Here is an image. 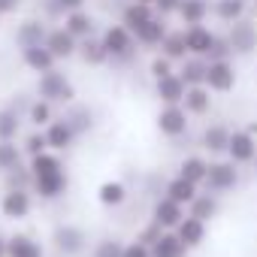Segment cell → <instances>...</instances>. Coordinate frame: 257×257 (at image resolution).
I'll list each match as a JSON object with an SVG mask.
<instances>
[{
	"instance_id": "7bdbcfd3",
	"label": "cell",
	"mask_w": 257,
	"mask_h": 257,
	"mask_svg": "<svg viewBox=\"0 0 257 257\" xmlns=\"http://www.w3.org/2000/svg\"><path fill=\"white\" fill-rule=\"evenodd\" d=\"M7 176V188H31V170L25 167V164H19L16 170H10V173H4Z\"/></svg>"
},
{
	"instance_id": "f907efd6",
	"label": "cell",
	"mask_w": 257,
	"mask_h": 257,
	"mask_svg": "<svg viewBox=\"0 0 257 257\" xmlns=\"http://www.w3.org/2000/svg\"><path fill=\"white\" fill-rule=\"evenodd\" d=\"M134 4H146V7H155V0H134Z\"/></svg>"
},
{
	"instance_id": "4dcf8cb0",
	"label": "cell",
	"mask_w": 257,
	"mask_h": 257,
	"mask_svg": "<svg viewBox=\"0 0 257 257\" xmlns=\"http://www.w3.org/2000/svg\"><path fill=\"white\" fill-rule=\"evenodd\" d=\"M248 13V0H215L212 4V16L224 25H233L239 19H245Z\"/></svg>"
},
{
	"instance_id": "836d02e7",
	"label": "cell",
	"mask_w": 257,
	"mask_h": 257,
	"mask_svg": "<svg viewBox=\"0 0 257 257\" xmlns=\"http://www.w3.org/2000/svg\"><path fill=\"white\" fill-rule=\"evenodd\" d=\"M161 55L170 58L173 64H182L188 58V46H185V31H170L161 43Z\"/></svg>"
},
{
	"instance_id": "d4e9b609",
	"label": "cell",
	"mask_w": 257,
	"mask_h": 257,
	"mask_svg": "<svg viewBox=\"0 0 257 257\" xmlns=\"http://www.w3.org/2000/svg\"><path fill=\"white\" fill-rule=\"evenodd\" d=\"M212 91L206 88V85H197V88H188L185 91V112L188 115H209L212 112Z\"/></svg>"
},
{
	"instance_id": "5b68a950",
	"label": "cell",
	"mask_w": 257,
	"mask_h": 257,
	"mask_svg": "<svg viewBox=\"0 0 257 257\" xmlns=\"http://www.w3.org/2000/svg\"><path fill=\"white\" fill-rule=\"evenodd\" d=\"M52 245H55V251L61 257H79L88 248V236L76 224H58L55 233H52Z\"/></svg>"
},
{
	"instance_id": "603a6c76",
	"label": "cell",
	"mask_w": 257,
	"mask_h": 257,
	"mask_svg": "<svg viewBox=\"0 0 257 257\" xmlns=\"http://www.w3.org/2000/svg\"><path fill=\"white\" fill-rule=\"evenodd\" d=\"M7 257H46L43 245L28 233H13L7 239Z\"/></svg>"
},
{
	"instance_id": "db71d44e",
	"label": "cell",
	"mask_w": 257,
	"mask_h": 257,
	"mask_svg": "<svg viewBox=\"0 0 257 257\" xmlns=\"http://www.w3.org/2000/svg\"><path fill=\"white\" fill-rule=\"evenodd\" d=\"M0 19H4V16H0Z\"/></svg>"
},
{
	"instance_id": "484cf974",
	"label": "cell",
	"mask_w": 257,
	"mask_h": 257,
	"mask_svg": "<svg viewBox=\"0 0 257 257\" xmlns=\"http://www.w3.org/2000/svg\"><path fill=\"white\" fill-rule=\"evenodd\" d=\"M188 245L176 236V230H164L161 239L152 245V257H188Z\"/></svg>"
},
{
	"instance_id": "7a4b0ae2",
	"label": "cell",
	"mask_w": 257,
	"mask_h": 257,
	"mask_svg": "<svg viewBox=\"0 0 257 257\" xmlns=\"http://www.w3.org/2000/svg\"><path fill=\"white\" fill-rule=\"evenodd\" d=\"M37 97L52 106H70V103H76V85L70 82L67 73H61L55 67L37 79Z\"/></svg>"
},
{
	"instance_id": "f35d334b",
	"label": "cell",
	"mask_w": 257,
	"mask_h": 257,
	"mask_svg": "<svg viewBox=\"0 0 257 257\" xmlns=\"http://www.w3.org/2000/svg\"><path fill=\"white\" fill-rule=\"evenodd\" d=\"M25 152L22 146H16V140H7V143H0V173H10L22 164Z\"/></svg>"
},
{
	"instance_id": "ab89813d",
	"label": "cell",
	"mask_w": 257,
	"mask_h": 257,
	"mask_svg": "<svg viewBox=\"0 0 257 257\" xmlns=\"http://www.w3.org/2000/svg\"><path fill=\"white\" fill-rule=\"evenodd\" d=\"M22 152H25V158L31 161V158H37V155H46L49 152V140H46V134L43 131H34L25 137V143H22Z\"/></svg>"
},
{
	"instance_id": "44dd1931",
	"label": "cell",
	"mask_w": 257,
	"mask_h": 257,
	"mask_svg": "<svg viewBox=\"0 0 257 257\" xmlns=\"http://www.w3.org/2000/svg\"><path fill=\"white\" fill-rule=\"evenodd\" d=\"M64 28H67L76 40H85V37H94V34H97V19H94L88 10H76V13H67V16H64Z\"/></svg>"
},
{
	"instance_id": "681fc988",
	"label": "cell",
	"mask_w": 257,
	"mask_h": 257,
	"mask_svg": "<svg viewBox=\"0 0 257 257\" xmlns=\"http://www.w3.org/2000/svg\"><path fill=\"white\" fill-rule=\"evenodd\" d=\"M7 239H10V236L0 233V257H7Z\"/></svg>"
},
{
	"instance_id": "ffe728a7",
	"label": "cell",
	"mask_w": 257,
	"mask_h": 257,
	"mask_svg": "<svg viewBox=\"0 0 257 257\" xmlns=\"http://www.w3.org/2000/svg\"><path fill=\"white\" fill-rule=\"evenodd\" d=\"M127 197H131V191H127V185L118 182V179H106V182L97 188V203L106 206V209H118V206H124Z\"/></svg>"
},
{
	"instance_id": "e0dca14e",
	"label": "cell",
	"mask_w": 257,
	"mask_h": 257,
	"mask_svg": "<svg viewBox=\"0 0 257 257\" xmlns=\"http://www.w3.org/2000/svg\"><path fill=\"white\" fill-rule=\"evenodd\" d=\"M230 127L227 124H209L206 131H203V137H200V146L209 152V155H215V158H221V155H227V146H230Z\"/></svg>"
},
{
	"instance_id": "8992f818",
	"label": "cell",
	"mask_w": 257,
	"mask_h": 257,
	"mask_svg": "<svg viewBox=\"0 0 257 257\" xmlns=\"http://www.w3.org/2000/svg\"><path fill=\"white\" fill-rule=\"evenodd\" d=\"M155 124L161 137L167 140H179L188 134V124H191V115L185 112V106H161V112L155 115Z\"/></svg>"
},
{
	"instance_id": "d6a6232c",
	"label": "cell",
	"mask_w": 257,
	"mask_h": 257,
	"mask_svg": "<svg viewBox=\"0 0 257 257\" xmlns=\"http://www.w3.org/2000/svg\"><path fill=\"white\" fill-rule=\"evenodd\" d=\"M25 118L37 127V131H46V127H49L58 115H55V106H52V103H46V100L34 97V100H31V106H28V112H25Z\"/></svg>"
},
{
	"instance_id": "30bf717a",
	"label": "cell",
	"mask_w": 257,
	"mask_h": 257,
	"mask_svg": "<svg viewBox=\"0 0 257 257\" xmlns=\"http://www.w3.org/2000/svg\"><path fill=\"white\" fill-rule=\"evenodd\" d=\"M254 158H257V137L251 131H233L227 146V161H233L236 167H245V164H254Z\"/></svg>"
},
{
	"instance_id": "7c38bea8",
	"label": "cell",
	"mask_w": 257,
	"mask_h": 257,
	"mask_svg": "<svg viewBox=\"0 0 257 257\" xmlns=\"http://www.w3.org/2000/svg\"><path fill=\"white\" fill-rule=\"evenodd\" d=\"M43 134H46V140H49V152H58V155H61V152H70V149L76 146V140H79V134L73 131V124H70L64 115L55 118Z\"/></svg>"
},
{
	"instance_id": "d590c367",
	"label": "cell",
	"mask_w": 257,
	"mask_h": 257,
	"mask_svg": "<svg viewBox=\"0 0 257 257\" xmlns=\"http://www.w3.org/2000/svg\"><path fill=\"white\" fill-rule=\"evenodd\" d=\"M218 209H221V206H218V197H212V194L200 191V194H197V200L188 206V215H191V218H200V221H206V224H209V221L218 215Z\"/></svg>"
},
{
	"instance_id": "4fadbf2b",
	"label": "cell",
	"mask_w": 257,
	"mask_h": 257,
	"mask_svg": "<svg viewBox=\"0 0 257 257\" xmlns=\"http://www.w3.org/2000/svg\"><path fill=\"white\" fill-rule=\"evenodd\" d=\"M46 49L58 58V61H67V58H73L76 52H79V40L61 25V28H49V34H46Z\"/></svg>"
},
{
	"instance_id": "bcb514c9",
	"label": "cell",
	"mask_w": 257,
	"mask_h": 257,
	"mask_svg": "<svg viewBox=\"0 0 257 257\" xmlns=\"http://www.w3.org/2000/svg\"><path fill=\"white\" fill-rule=\"evenodd\" d=\"M121 257H152V248L143 245L140 239H134V242H124V254Z\"/></svg>"
},
{
	"instance_id": "60d3db41",
	"label": "cell",
	"mask_w": 257,
	"mask_h": 257,
	"mask_svg": "<svg viewBox=\"0 0 257 257\" xmlns=\"http://www.w3.org/2000/svg\"><path fill=\"white\" fill-rule=\"evenodd\" d=\"M121 254H124V242H121V239H112V236L100 239V242L91 248V257H121Z\"/></svg>"
},
{
	"instance_id": "9c48e42d",
	"label": "cell",
	"mask_w": 257,
	"mask_h": 257,
	"mask_svg": "<svg viewBox=\"0 0 257 257\" xmlns=\"http://www.w3.org/2000/svg\"><path fill=\"white\" fill-rule=\"evenodd\" d=\"M31 209H34V191L31 188H7V194L0 197V212L10 221L28 218Z\"/></svg>"
},
{
	"instance_id": "816d5d0a",
	"label": "cell",
	"mask_w": 257,
	"mask_h": 257,
	"mask_svg": "<svg viewBox=\"0 0 257 257\" xmlns=\"http://www.w3.org/2000/svg\"><path fill=\"white\" fill-rule=\"evenodd\" d=\"M254 173H257V158H254Z\"/></svg>"
},
{
	"instance_id": "cb8c5ba5",
	"label": "cell",
	"mask_w": 257,
	"mask_h": 257,
	"mask_svg": "<svg viewBox=\"0 0 257 257\" xmlns=\"http://www.w3.org/2000/svg\"><path fill=\"white\" fill-rule=\"evenodd\" d=\"M197 194H200V185H194V182H188V179H182V176L170 179V182H167V188H164V197L176 200V203H179V206H185V209L197 200Z\"/></svg>"
},
{
	"instance_id": "f1b7e54d",
	"label": "cell",
	"mask_w": 257,
	"mask_h": 257,
	"mask_svg": "<svg viewBox=\"0 0 257 257\" xmlns=\"http://www.w3.org/2000/svg\"><path fill=\"white\" fill-rule=\"evenodd\" d=\"M176 73L182 76V82H185L188 88L206 85V58H194V55H188V58L179 64V70H176Z\"/></svg>"
},
{
	"instance_id": "f546056e",
	"label": "cell",
	"mask_w": 257,
	"mask_h": 257,
	"mask_svg": "<svg viewBox=\"0 0 257 257\" xmlns=\"http://www.w3.org/2000/svg\"><path fill=\"white\" fill-rule=\"evenodd\" d=\"M206 173H209V161H206L203 155H188V158H182V164H179V173H176V176H182V179H188V182H194V185H200V188H203Z\"/></svg>"
},
{
	"instance_id": "d6986e66",
	"label": "cell",
	"mask_w": 257,
	"mask_h": 257,
	"mask_svg": "<svg viewBox=\"0 0 257 257\" xmlns=\"http://www.w3.org/2000/svg\"><path fill=\"white\" fill-rule=\"evenodd\" d=\"M22 61H25V67H28L31 73H37V76H43V73H49V70H55V67H58V58H55L46 46L22 49Z\"/></svg>"
},
{
	"instance_id": "6da1fadb",
	"label": "cell",
	"mask_w": 257,
	"mask_h": 257,
	"mask_svg": "<svg viewBox=\"0 0 257 257\" xmlns=\"http://www.w3.org/2000/svg\"><path fill=\"white\" fill-rule=\"evenodd\" d=\"M28 170H31V191L40 197V200H61L67 191H70V176H67V167L61 161L58 152H46V155H37L28 161Z\"/></svg>"
},
{
	"instance_id": "ac0fdd59",
	"label": "cell",
	"mask_w": 257,
	"mask_h": 257,
	"mask_svg": "<svg viewBox=\"0 0 257 257\" xmlns=\"http://www.w3.org/2000/svg\"><path fill=\"white\" fill-rule=\"evenodd\" d=\"M167 34H170V25H167L161 16H155V19H149L134 37H137V46H143V49H161V43H164Z\"/></svg>"
},
{
	"instance_id": "277c9868",
	"label": "cell",
	"mask_w": 257,
	"mask_h": 257,
	"mask_svg": "<svg viewBox=\"0 0 257 257\" xmlns=\"http://www.w3.org/2000/svg\"><path fill=\"white\" fill-rule=\"evenodd\" d=\"M239 185V167L233 161H209V173L203 182V191L212 197H224L230 191H236Z\"/></svg>"
},
{
	"instance_id": "9a60e30c",
	"label": "cell",
	"mask_w": 257,
	"mask_h": 257,
	"mask_svg": "<svg viewBox=\"0 0 257 257\" xmlns=\"http://www.w3.org/2000/svg\"><path fill=\"white\" fill-rule=\"evenodd\" d=\"M185 91H188V85L182 82L179 73L155 82V97L161 100V106H182L185 103Z\"/></svg>"
},
{
	"instance_id": "7402d4cb",
	"label": "cell",
	"mask_w": 257,
	"mask_h": 257,
	"mask_svg": "<svg viewBox=\"0 0 257 257\" xmlns=\"http://www.w3.org/2000/svg\"><path fill=\"white\" fill-rule=\"evenodd\" d=\"M206 233H209V224L200 221V218H191V215H185V221L176 227V236H179L188 248H200V245L206 242Z\"/></svg>"
},
{
	"instance_id": "2e32d148",
	"label": "cell",
	"mask_w": 257,
	"mask_h": 257,
	"mask_svg": "<svg viewBox=\"0 0 257 257\" xmlns=\"http://www.w3.org/2000/svg\"><path fill=\"white\" fill-rule=\"evenodd\" d=\"M46 34L49 25L43 19H25L16 31V46L19 49H31V46H46Z\"/></svg>"
},
{
	"instance_id": "5bb4252c",
	"label": "cell",
	"mask_w": 257,
	"mask_h": 257,
	"mask_svg": "<svg viewBox=\"0 0 257 257\" xmlns=\"http://www.w3.org/2000/svg\"><path fill=\"white\" fill-rule=\"evenodd\" d=\"M218 34L206 25H194V28H185V46H188V55L194 58H209V49L215 46Z\"/></svg>"
},
{
	"instance_id": "83f0119b",
	"label": "cell",
	"mask_w": 257,
	"mask_h": 257,
	"mask_svg": "<svg viewBox=\"0 0 257 257\" xmlns=\"http://www.w3.org/2000/svg\"><path fill=\"white\" fill-rule=\"evenodd\" d=\"M185 28H194V25H206L209 19V0H182L179 4V13Z\"/></svg>"
},
{
	"instance_id": "8fae6325",
	"label": "cell",
	"mask_w": 257,
	"mask_h": 257,
	"mask_svg": "<svg viewBox=\"0 0 257 257\" xmlns=\"http://www.w3.org/2000/svg\"><path fill=\"white\" fill-rule=\"evenodd\" d=\"M185 215H188L185 206H179V203L170 200V197H158L155 206H152V218H149V221H155L161 230H176V227L185 221Z\"/></svg>"
},
{
	"instance_id": "e575fe53",
	"label": "cell",
	"mask_w": 257,
	"mask_h": 257,
	"mask_svg": "<svg viewBox=\"0 0 257 257\" xmlns=\"http://www.w3.org/2000/svg\"><path fill=\"white\" fill-rule=\"evenodd\" d=\"M64 118L73 124V131L82 137V134H91L94 131V112L88 106H79V103H70V109L64 112Z\"/></svg>"
},
{
	"instance_id": "3957f363",
	"label": "cell",
	"mask_w": 257,
	"mask_h": 257,
	"mask_svg": "<svg viewBox=\"0 0 257 257\" xmlns=\"http://www.w3.org/2000/svg\"><path fill=\"white\" fill-rule=\"evenodd\" d=\"M100 43H103L109 61H118V64L131 61V58L140 52V49H137V37L127 31L121 22H118V25H106L103 34H100Z\"/></svg>"
},
{
	"instance_id": "8d00e7d4",
	"label": "cell",
	"mask_w": 257,
	"mask_h": 257,
	"mask_svg": "<svg viewBox=\"0 0 257 257\" xmlns=\"http://www.w3.org/2000/svg\"><path fill=\"white\" fill-rule=\"evenodd\" d=\"M22 131V115L10 106L0 109V143H7V140H16Z\"/></svg>"
},
{
	"instance_id": "52a82bcc",
	"label": "cell",
	"mask_w": 257,
	"mask_h": 257,
	"mask_svg": "<svg viewBox=\"0 0 257 257\" xmlns=\"http://www.w3.org/2000/svg\"><path fill=\"white\" fill-rule=\"evenodd\" d=\"M227 43L233 49V55H251L257 49V22H251L248 16L227 25Z\"/></svg>"
},
{
	"instance_id": "c3c4849f",
	"label": "cell",
	"mask_w": 257,
	"mask_h": 257,
	"mask_svg": "<svg viewBox=\"0 0 257 257\" xmlns=\"http://www.w3.org/2000/svg\"><path fill=\"white\" fill-rule=\"evenodd\" d=\"M22 10V0H0V16H10Z\"/></svg>"
},
{
	"instance_id": "ba28073f",
	"label": "cell",
	"mask_w": 257,
	"mask_h": 257,
	"mask_svg": "<svg viewBox=\"0 0 257 257\" xmlns=\"http://www.w3.org/2000/svg\"><path fill=\"white\" fill-rule=\"evenodd\" d=\"M206 88L212 94H230L236 88V67L230 61H206Z\"/></svg>"
},
{
	"instance_id": "4316f807",
	"label": "cell",
	"mask_w": 257,
	"mask_h": 257,
	"mask_svg": "<svg viewBox=\"0 0 257 257\" xmlns=\"http://www.w3.org/2000/svg\"><path fill=\"white\" fill-rule=\"evenodd\" d=\"M158 13H155V7H146V4H134V0H131V4H127L124 10H121V25L127 28V31H131V34H137L149 19H155Z\"/></svg>"
},
{
	"instance_id": "74e56055",
	"label": "cell",
	"mask_w": 257,
	"mask_h": 257,
	"mask_svg": "<svg viewBox=\"0 0 257 257\" xmlns=\"http://www.w3.org/2000/svg\"><path fill=\"white\" fill-rule=\"evenodd\" d=\"M88 0H43V13L49 19H64L67 13H76V10H85Z\"/></svg>"
},
{
	"instance_id": "f5cc1de1",
	"label": "cell",
	"mask_w": 257,
	"mask_h": 257,
	"mask_svg": "<svg viewBox=\"0 0 257 257\" xmlns=\"http://www.w3.org/2000/svg\"><path fill=\"white\" fill-rule=\"evenodd\" d=\"M254 16H257V4H254Z\"/></svg>"
},
{
	"instance_id": "ee69618b",
	"label": "cell",
	"mask_w": 257,
	"mask_h": 257,
	"mask_svg": "<svg viewBox=\"0 0 257 257\" xmlns=\"http://www.w3.org/2000/svg\"><path fill=\"white\" fill-rule=\"evenodd\" d=\"M230 58H233V49H230L227 37H218L215 46L209 49V58H206V61H230Z\"/></svg>"
},
{
	"instance_id": "b9f144b4",
	"label": "cell",
	"mask_w": 257,
	"mask_h": 257,
	"mask_svg": "<svg viewBox=\"0 0 257 257\" xmlns=\"http://www.w3.org/2000/svg\"><path fill=\"white\" fill-rule=\"evenodd\" d=\"M149 73H152V79L158 82V79H167V76H173V73H176V64L158 52V55L152 58V64H149Z\"/></svg>"
},
{
	"instance_id": "7dc6e473",
	"label": "cell",
	"mask_w": 257,
	"mask_h": 257,
	"mask_svg": "<svg viewBox=\"0 0 257 257\" xmlns=\"http://www.w3.org/2000/svg\"><path fill=\"white\" fill-rule=\"evenodd\" d=\"M179 4H182V0H155V13H158L161 19L176 16V13H179Z\"/></svg>"
},
{
	"instance_id": "f6af8a7d",
	"label": "cell",
	"mask_w": 257,
	"mask_h": 257,
	"mask_svg": "<svg viewBox=\"0 0 257 257\" xmlns=\"http://www.w3.org/2000/svg\"><path fill=\"white\" fill-rule=\"evenodd\" d=\"M161 233H164V230H161V227H158L155 221H149V224H146V227H143V230L137 233V239H140L143 245H149V248H152V245H155V242L161 239Z\"/></svg>"
},
{
	"instance_id": "1f68e13d",
	"label": "cell",
	"mask_w": 257,
	"mask_h": 257,
	"mask_svg": "<svg viewBox=\"0 0 257 257\" xmlns=\"http://www.w3.org/2000/svg\"><path fill=\"white\" fill-rule=\"evenodd\" d=\"M88 67H103L106 61H109V55H106V49H103V43H100V37L94 34V37H85V40H79V52H76Z\"/></svg>"
}]
</instances>
